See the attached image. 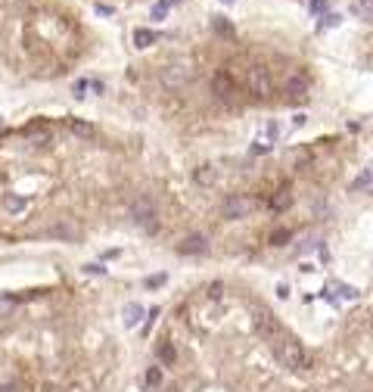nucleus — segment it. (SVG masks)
<instances>
[{"instance_id":"nucleus-28","label":"nucleus","mask_w":373,"mask_h":392,"mask_svg":"<svg viewBox=\"0 0 373 392\" xmlns=\"http://www.w3.org/2000/svg\"><path fill=\"white\" fill-rule=\"evenodd\" d=\"M159 318V308H149V315H146V327H143V333H149V327H153V321Z\"/></svg>"},{"instance_id":"nucleus-33","label":"nucleus","mask_w":373,"mask_h":392,"mask_svg":"<svg viewBox=\"0 0 373 392\" xmlns=\"http://www.w3.org/2000/svg\"><path fill=\"white\" fill-rule=\"evenodd\" d=\"M97 13H100V16H112V7H106V4H97Z\"/></svg>"},{"instance_id":"nucleus-21","label":"nucleus","mask_w":373,"mask_h":392,"mask_svg":"<svg viewBox=\"0 0 373 392\" xmlns=\"http://www.w3.org/2000/svg\"><path fill=\"white\" fill-rule=\"evenodd\" d=\"M289 237H292V233H289L286 227H280V230H274V233H271V243H274V246H286V243H289Z\"/></svg>"},{"instance_id":"nucleus-31","label":"nucleus","mask_w":373,"mask_h":392,"mask_svg":"<svg viewBox=\"0 0 373 392\" xmlns=\"http://www.w3.org/2000/svg\"><path fill=\"white\" fill-rule=\"evenodd\" d=\"M84 88H87V81H84V78H81V81L75 84V97H84Z\"/></svg>"},{"instance_id":"nucleus-10","label":"nucleus","mask_w":373,"mask_h":392,"mask_svg":"<svg viewBox=\"0 0 373 392\" xmlns=\"http://www.w3.org/2000/svg\"><path fill=\"white\" fill-rule=\"evenodd\" d=\"M212 91H215L221 100H227V97L234 94V84H230V78H227V75H215V78H212Z\"/></svg>"},{"instance_id":"nucleus-1","label":"nucleus","mask_w":373,"mask_h":392,"mask_svg":"<svg viewBox=\"0 0 373 392\" xmlns=\"http://www.w3.org/2000/svg\"><path fill=\"white\" fill-rule=\"evenodd\" d=\"M271 349H274V358L283 364V367H289V371H305L308 367V352L298 345L292 336H280V339H274L271 342Z\"/></svg>"},{"instance_id":"nucleus-27","label":"nucleus","mask_w":373,"mask_h":392,"mask_svg":"<svg viewBox=\"0 0 373 392\" xmlns=\"http://www.w3.org/2000/svg\"><path fill=\"white\" fill-rule=\"evenodd\" d=\"M84 271H87V274H106L103 262H90V265H84Z\"/></svg>"},{"instance_id":"nucleus-18","label":"nucleus","mask_w":373,"mask_h":392,"mask_svg":"<svg viewBox=\"0 0 373 392\" xmlns=\"http://www.w3.org/2000/svg\"><path fill=\"white\" fill-rule=\"evenodd\" d=\"M212 25H215V31H218L221 37H234V34H237V31H234V25L224 19V16H215V22H212Z\"/></svg>"},{"instance_id":"nucleus-6","label":"nucleus","mask_w":373,"mask_h":392,"mask_svg":"<svg viewBox=\"0 0 373 392\" xmlns=\"http://www.w3.org/2000/svg\"><path fill=\"white\" fill-rule=\"evenodd\" d=\"M308 78L305 75H289L286 78V84H283V94H286V100H292V103H298V100H305L308 97Z\"/></svg>"},{"instance_id":"nucleus-19","label":"nucleus","mask_w":373,"mask_h":392,"mask_svg":"<svg viewBox=\"0 0 373 392\" xmlns=\"http://www.w3.org/2000/svg\"><path fill=\"white\" fill-rule=\"evenodd\" d=\"M171 4H177V0H159V4H153V13H149V16H153L156 22H159V19H165V16H168V7H171Z\"/></svg>"},{"instance_id":"nucleus-5","label":"nucleus","mask_w":373,"mask_h":392,"mask_svg":"<svg viewBox=\"0 0 373 392\" xmlns=\"http://www.w3.org/2000/svg\"><path fill=\"white\" fill-rule=\"evenodd\" d=\"M221 212H224V218L237 221V218H246V215L252 212V203L246 200V196H227V200H224V206H221Z\"/></svg>"},{"instance_id":"nucleus-25","label":"nucleus","mask_w":373,"mask_h":392,"mask_svg":"<svg viewBox=\"0 0 373 392\" xmlns=\"http://www.w3.org/2000/svg\"><path fill=\"white\" fill-rule=\"evenodd\" d=\"M336 290H339L342 299H358V290L355 287H345V284H336Z\"/></svg>"},{"instance_id":"nucleus-36","label":"nucleus","mask_w":373,"mask_h":392,"mask_svg":"<svg viewBox=\"0 0 373 392\" xmlns=\"http://www.w3.org/2000/svg\"><path fill=\"white\" fill-rule=\"evenodd\" d=\"M221 4H227V7H230V4H234V0H221Z\"/></svg>"},{"instance_id":"nucleus-23","label":"nucleus","mask_w":373,"mask_h":392,"mask_svg":"<svg viewBox=\"0 0 373 392\" xmlns=\"http://www.w3.org/2000/svg\"><path fill=\"white\" fill-rule=\"evenodd\" d=\"M370 181H373V168H367V171H364V175L352 184V187H355V190H361V187H370Z\"/></svg>"},{"instance_id":"nucleus-7","label":"nucleus","mask_w":373,"mask_h":392,"mask_svg":"<svg viewBox=\"0 0 373 392\" xmlns=\"http://www.w3.org/2000/svg\"><path fill=\"white\" fill-rule=\"evenodd\" d=\"M186 78H190V72H186L180 62H174V66H168L162 72V84L165 88H180V84H186Z\"/></svg>"},{"instance_id":"nucleus-2","label":"nucleus","mask_w":373,"mask_h":392,"mask_svg":"<svg viewBox=\"0 0 373 392\" xmlns=\"http://www.w3.org/2000/svg\"><path fill=\"white\" fill-rule=\"evenodd\" d=\"M131 221L137 227H143L146 233H156L159 230V215H156V206L149 203V200H140L131 206Z\"/></svg>"},{"instance_id":"nucleus-29","label":"nucleus","mask_w":373,"mask_h":392,"mask_svg":"<svg viewBox=\"0 0 373 392\" xmlns=\"http://www.w3.org/2000/svg\"><path fill=\"white\" fill-rule=\"evenodd\" d=\"M221 290H224L221 284H212V287H208V296H212V299H221Z\"/></svg>"},{"instance_id":"nucleus-11","label":"nucleus","mask_w":373,"mask_h":392,"mask_svg":"<svg viewBox=\"0 0 373 392\" xmlns=\"http://www.w3.org/2000/svg\"><path fill=\"white\" fill-rule=\"evenodd\" d=\"M50 237H59V240H78V227H72L68 221H59L50 227Z\"/></svg>"},{"instance_id":"nucleus-17","label":"nucleus","mask_w":373,"mask_h":392,"mask_svg":"<svg viewBox=\"0 0 373 392\" xmlns=\"http://www.w3.org/2000/svg\"><path fill=\"white\" fill-rule=\"evenodd\" d=\"M153 41H156V31H149V28H137L134 31V44L137 47H149Z\"/></svg>"},{"instance_id":"nucleus-32","label":"nucleus","mask_w":373,"mask_h":392,"mask_svg":"<svg viewBox=\"0 0 373 392\" xmlns=\"http://www.w3.org/2000/svg\"><path fill=\"white\" fill-rule=\"evenodd\" d=\"M10 308H13V302H10V299H0V315H7Z\"/></svg>"},{"instance_id":"nucleus-12","label":"nucleus","mask_w":373,"mask_h":392,"mask_svg":"<svg viewBox=\"0 0 373 392\" xmlns=\"http://www.w3.org/2000/svg\"><path fill=\"white\" fill-rule=\"evenodd\" d=\"M215 178H218V171H215L212 165H202V168H196V171H193V181H196L199 187H212V184H215Z\"/></svg>"},{"instance_id":"nucleus-26","label":"nucleus","mask_w":373,"mask_h":392,"mask_svg":"<svg viewBox=\"0 0 373 392\" xmlns=\"http://www.w3.org/2000/svg\"><path fill=\"white\" fill-rule=\"evenodd\" d=\"M333 25H339V16H336V13H327L323 22H320V28H333Z\"/></svg>"},{"instance_id":"nucleus-34","label":"nucleus","mask_w":373,"mask_h":392,"mask_svg":"<svg viewBox=\"0 0 373 392\" xmlns=\"http://www.w3.org/2000/svg\"><path fill=\"white\" fill-rule=\"evenodd\" d=\"M90 88H94L97 94H103V91H106V84H103V81H90Z\"/></svg>"},{"instance_id":"nucleus-15","label":"nucleus","mask_w":373,"mask_h":392,"mask_svg":"<svg viewBox=\"0 0 373 392\" xmlns=\"http://www.w3.org/2000/svg\"><path fill=\"white\" fill-rule=\"evenodd\" d=\"M4 209L7 212H25V200H22V196H16V193H7L4 196Z\"/></svg>"},{"instance_id":"nucleus-14","label":"nucleus","mask_w":373,"mask_h":392,"mask_svg":"<svg viewBox=\"0 0 373 392\" xmlns=\"http://www.w3.org/2000/svg\"><path fill=\"white\" fill-rule=\"evenodd\" d=\"M289 206H292V193H289V190H280L274 200H271V209H274V212H283V209H289Z\"/></svg>"},{"instance_id":"nucleus-13","label":"nucleus","mask_w":373,"mask_h":392,"mask_svg":"<svg viewBox=\"0 0 373 392\" xmlns=\"http://www.w3.org/2000/svg\"><path fill=\"white\" fill-rule=\"evenodd\" d=\"M140 318H143V308H140L137 302H128V305H125V327H134Z\"/></svg>"},{"instance_id":"nucleus-16","label":"nucleus","mask_w":373,"mask_h":392,"mask_svg":"<svg viewBox=\"0 0 373 392\" xmlns=\"http://www.w3.org/2000/svg\"><path fill=\"white\" fill-rule=\"evenodd\" d=\"M361 19H367V22H373V0H355V7H352Z\"/></svg>"},{"instance_id":"nucleus-20","label":"nucleus","mask_w":373,"mask_h":392,"mask_svg":"<svg viewBox=\"0 0 373 392\" xmlns=\"http://www.w3.org/2000/svg\"><path fill=\"white\" fill-rule=\"evenodd\" d=\"M68 128H72L75 134H81V137H94V125H87V122H78V119H72V122H68Z\"/></svg>"},{"instance_id":"nucleus-22","label":"nucleus","mask_w":373,"mask_h":392,"mask_svg":"<svg viewBox=\"0 0 373 392\" xmlns=\"http://www.w3.org/2000/svg\"><path fill=\"white\" fill-rule=\"evenodd\" d=\"M162 383V367H149L146 371V386H159Z\"/></svg>"},{"instance_id":"nucleus-35","label":"nucleus","mask_w":373,"mask_h":392,"mask_svg":"<svg viewBox=\"0 0 373 392\" xmlns=\"http://www.w3.org/2000/svg\"><path fill=\"white\" fill-rule=\"evenodd\" d=\"M277 296H280V299H286V296H289V287H283V284H280V287H277Z\"/></svg>"},{"instance_id":"nucleus-4","label":"nucleus","mask_w":373,"mask_h":392,"mask_svg":"<svg viewBox=\"0 0 373 392\" xmlns=\"http://www.w3.org/2000/svg\"><path fill=\"white\" fill-rule=\"evenodd\" d=\"M255 330H258L261 336H268L271 342L283 336V327L277 324V318L271 315V311H268V308H255Z\"/></svg>"},{"instance_id":"nucleus-30","label":"nucleus","mask_w":373,"mask_h":392,"mask_svg":"<svg viewBox=\"0 0 373 392\" xmlns=\"http://www.w3.org/2000/svg\"><path fill=\"white\" fill-rule=\"evenodd\" d=\"M327 10V0H314V4H311V13H323Z\"/></svg>"},{"instance_id":"nucleus-3","label":"nucleus","mask_w":373,"mask_h":392,"mask_svg":"<svg viewBox=\"0 0 373 392\" xmlns=\"http://www.w3.org/2000/svg\"><path fill=\"white\" fill-rule=\"evenodd\" d=\"M246 88H249L255 97H271V91H274V81H271L268 69H261V66L249 69V72H246Z\"/></svg>"},{"instance_id":"nucleus-24","label":"nucleus","mask_w":373,"mask_h":392,"mask_svg":"<svg viewBox=\"0 0 373 392\" xmlns=\"http://www.w3.org/2000/svg\"><path fill=\"white\" fill-rule=\"evenodd\" d=\"M165 280H168L165 274H153V277H146V287H149V290H159V287H162Z\"/></svg>"},{"instance_id":"nucleus-8","label":"nucleus","mask_w":373,"mask_h":392,"mask_svg":"<svg viewBox=\"0 0 373 392\" xmlns=\"http://www.w3.org/2000/svg\"><path fill=\"white\" fill-rule=\"evenodd\" d=\"M205 249H208V243H205L202 233H190V237H186V240L177 246L180 255H196V252H205Z\"/></svg>"},{"instance_id":"nucleus-9","label":"nucleus","mask_w":373,"mask_h":392,"mask_svg":"<svg viewBox=\"0 0 373 392\" xmlns=\"http://www.w3.org/2000/svg\"><path fill=\"white\" fill-rule=\"evenodd\" d=\"M156 358H159L162 364L174 367V361H177V349H174L168 339H159V345H156Z\"/></svg>"}]
</instances>
